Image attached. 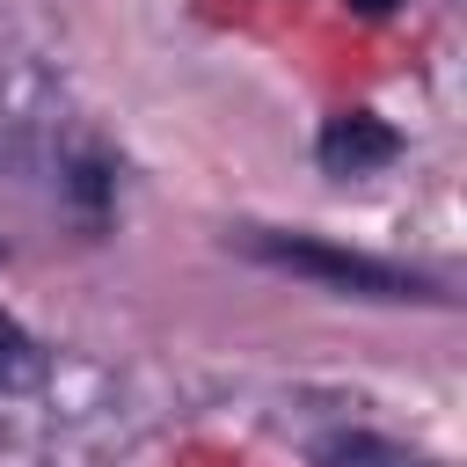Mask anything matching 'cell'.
<instances>
[{
  "label": "cell",
  "mask_w": 467,
  "mask_h": 467,
  "mask_svg": "<svg viewBox=\"0 0 467 467\" xmlns=\"http://www.w3.org/2000/svg\"><path fill=\"white\" fill-rule=\"evenodd\" d=\"M226 248H241L248 263L263 270H285V277H306L321 292H343V299H387V306H445L452 285L416 270V263H394V255H372V248H343V241H321V234H292V226H234Z\"/></svg>",
  "instance_id": "cell-1"
},
{
  "label": "cell",
  "mask_w": 467,
  "mask_h": 467,
  "mask_svg": "<svg viewBox=\"0 0 467 467\" xmlns=\"http://www.w3.org/2000/svg\"><path fill=\"white\" fill-rule=\"evenodd\" d=\"M58 190L73 197L80 226L102 234V226H109V197H117V161H109L102 146H80L73 161H58Z\"/></svg>",
  "instance_id": "cell-3"
},
{
  "label": "cell",
  "mask_w": 467,
  "mask_h": 467,
  "mask_svg": "<svg viewBox=\"0 0 467 467\" xmlns=\"http://www.w3.org/2000/svg\"><path fill=\"white\" fill-rule=\"evenodd\" d=\"M44 379V350L36 336H22L7 314H0V387H36Z\"/></svg>",
  "instance_id": "cell-5"
},
{
  "label": "cell",
  "mask_w": 467,
  "mask_h": 467,
  "mask_svg": "<svg viewBox=\"0 0 467 467\" xmlns=\"http://www.w3.org/2000/svg\"><path fill=\"white\" fill-rule=\"evenodd\" d=\"M314 161L328 175H379L401 161V131L372 109H336L321 131H314Z\"/></svg>",
  "instance_id": "cell-2"
},
{
  "label": "cell",
  "mask_w": 467,
  "mask_h": 467,
  "mask_svg": "<svg viewBox=\"0 0 467 467\" xmlns=\"http://www.w3.org/2000/svg\"><path fill=\"white\" fill-rule=\"evenodd\" d=\"M314 460L321 467H431V460H416V452H401L394 438H372V431H328L314 445Z\"/></svg>",
  "instance_id": "cell-4"
},
{
  "label": "cell",
  "mask_w": 467,
  "mask_h": 467,
  "mask_svg": "<svg viewBox=\"0 0 467 467\" xmlns=\"http://www.w3.org/2000/svg\"><path fill=\"white\" fill-rule=\"evenodd\" d=\"M401 0H350V15H365V22H379V15H394Z\"/></svg>",
  "instance_id": "cell-6"
}]
</instances>
